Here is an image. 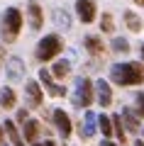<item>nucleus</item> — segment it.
Here are the masks:
<instances>
[{"mask_svg":"<svg viewBox=\"0 0 144 146\" xmlns=\"http://www.w3.org/2000/svg\"><path fill=\"white\" fill-rule=\"evenodd\" d=\"M110 80L115 85H122V88L139 85V83H144V68L139 61L115 63V66H110Z\"/></svg>","mask_w":144,"mask_h":146,"instance_id":"1","label":"nucleus"},{"mask_svg":"<svg viewBox=\"0 0 144 146\" xmlns=\"http://www.w3.org/2000/svg\"><path fill=\"white\" fill-rule=\"evenodd\" d=\"M22 10L20 7H7L3 15H0V39L5 44H12V42H17V36H20V32H22Z\"/></svg>","mask_w":144,"mask_h":146,"instance_id":"2","label":"nucleus"},{"mask_svg":"<svg viewBox=\"0 0 144 146\" xmlns=\"http://www.w3.org/2000/svg\"><path fill=\"white\" fill-rule=\"evenodd\" d=\"M64 51V39L59 34H46L39 39V44H37V61L46 63V61H54V58H59V54Z\"/></svg>","mask_w":144,"mask_h":146,"instance_id":"3","label":"nucleus"},{"mask_svg":"<svg viewBox=\"0 0 144 146\" xmlns=\"http://www.w3.org/2000/svg\"><path fill=\"white\" fill-rule=\"evenodd\" d=\"M93 100H95V83L90 78H78L76 85H73V95H71V102L73 107H90Z\"/></svg>","mask_w":144,"mask_h":146,"instance_id":"4","label":"nucleus"},{"mask_svg":"<svg viewBox=\"0 0 144 146\" xmlns=\"http://www.w3.org/2000/svg\"><path fill=\"white\" fill-rule=\"evenodd\" d=\"M73 7H76V17L83 25H93L95 17H98V5L95 0H73Z\"/></svg>","mask_w":144,"mask_h":146,"instance_id":"5","label":"nucleus"},{"mask_svg":"<svg viewBox=\"0 0 144 146\" xmlns=\"http://www.w3.org/2000/svg\"><path fill=\"white\" fill-rule=\"evenodd\" d=\"M44 85H42V80H27L25 83V98H27V105H29V110H37L42 107V102H44Z\"/></svg>","mask_w":144,"mask_h":146,"instance_id":"6","label":"nucleus"},{"mask_svg":"<svg viewBox=\"0 0 144 146\" xmlns=\"http://www.w3.org/2000/svg\"><path fill=\"white\" fill-rule=\"evenodd\" d=\"M39 80H42V85L46 88V93L52 95V98H64V95H66V88H64V85L54 83V73L52 71L39 68Z\"/></svg>","mask_w":144,"mask_h":146,"instance_id":"7","label":"nucleus"},{"mask_svg":"<svg viewBox=\"0 0 144 146\" xmlns=\"http://www.w3.org/2000/svg\"><path fill=\"white\" fill-rule=\"evenodd\" d=\"M52 119H54V127H56V131L61 134V139H68L71 136V119H68V115L64 112L61 107H56L54 110V115H52Z\"/></svg>","mask_w":144,"mask_h":146,"instance_id":"8","label":"nucleus"},{"mask_svg":"<svg viewBox=\"0 0 144 146\" xmlns=\"http://www.w3.org/2000/svg\"><path fill=\"white\" fill-rule=\"evenodd\" d=\"M5 73H7V80L10 83H17V80H22V76H25V61H22L20 56H10L5 63Z\"/></svg>","mask_w":144,"mask_h":146,"instance_id":"9","label":"nucleus"},{"mask_svg":"<svg viewBox=\"0 0 144 146\" xmlns=\"http://www.w3.org/2000/svg\"><path fill=\"white\" fill-rule=\"evenodd\" d=\"M27 20H29V27L34 32L42 29V25H44V12H42V5L37 0H29L27 3Z\"/></svg>","mask_w":144,"mask_h":146,"instance_id":"10","label":"nucleus"},{"mask_svg":"<svg viewBox=\"0 0 144 146\" xmlns=\"http://www.w3.org/2000/svg\"><path fill=\"white\" fill-rule=\"evenodd\" d=\"M95 100L100 102V107H110L113 105V88L105 78L95 80Z\"/></svg>","mask_w":144,"mask_h":146,"instance_id":"11","label":"nucleus"},{"mask_svg":"<svg viewBox=\"0 0 144 146\" xmlns=\"http://www.w3.org/2000/svg\"><path fill=\"white\" fill-rule=\"evenodd\" d=\"M95 129H98V117L93 115L90 110H86V115H83V127L78 129V134L88 141V139H93V136H95Z\"/></svg>","mask_w":144,"mask_h":146,"instance_id":"12","label":"nucleus"},{"mask_svg":"<svg viewBox=\"0 0 144 146\" xmlns=\"http://www.w3.org/2000/svg\"><path fill=\"white\" fill-rule=\"evenodd\" d=\"M83 46H86V51L90 54V56H103V51H105L100 36H95V34H88L86 39H83Z\"/></svg>","mask_w":144,"mask_h":146,"instance_id":"13","label":"nucleus"},{"mask_svg":"<svg viewBox=\"0 0 144 146\" xmlns=\"http://www.w3.org/2000/svg\"><path fill=\"white\" fill-rule=\"evenodd\" d=\"M15 102H17L15 90H12L10 85H3V88H0V107H3V110H12Z\"/></svg>","mask_w":144,"mask_h":146,"instance_id":"14","label":"nucleus"},{"mask_svg":"<svg viewBox=\"0 0 144 146\" xmlns=\"http://www.w3.org/2000/svg\"><path fill=\"white\" fill-rule=\"evenodd\" d=\"M122 20H125V25H127L129 32H134V34L142 32V20H139V15H137L134 10H125V12H122Z\"/></svg>","mask_w":144,"mask_h":146,"instance_id":"15","label":"nucleus"},{"mask_svg":"<svg viewBox=\"0 0 144 146\" xmlns=\"http://www.w3.org/2000/svg\"><path fill=\"white\" fill-rule=\"evenodd\" d=\"M98 129H100V134H103L105 139H110V136L115 134L113 117H108V115H100V117H98Z\"/></svg>","mask_w":144,"mask_h":146,"instance_id":"16","label":"nucleus"},{"mask_svg":"<svg viewBox=\"0 0 144 146\" xmlns=\"http://www.w3.org/2000/svg\"><path fill=\"white\" fill-rule=\"evenodd\" d=\"M37 134H39V122H37V119H27V122H25V141L34 144V141H37Z\"/></svg>","mask_w":144,"mask_h":146,"instance_id":"17","label":"nucleus"},{"mask_svg":"<svg viewBox=\"0 0 144 146\" xmlns=\"http://www.w3.org/2000/svg\"><path fill=\"white\" fill-rule=\"evenodd\" d=\"M68 71H71V63L68 61H54V66H52V73H54V78H66L68 76Z\"/></svg>","mask_w":144,"mask_h":146,"instance_id":"18","label":"nucleus"},{"mask_svg":"<svg viewBox=\"0 0 144 146\" xmlns=\"http://www.w3.org/2000/svg\"><path fill=\"white\" fill-rule=\"evenodd\" d=\"M122 119H125V124H127V129L129 131H139V119L134 117V112L129 107H125L122 110Z\"/></svg>","mask_w":144,"mask_h":146,"instance_id":"19","label":"nucleus"},{"mask_svg":"<svg viewBox=\"0 0 144 146\" xmlns=\"http://www.w3.org/2000/svg\"><path fill=\"white\" fill-rule=\"evenodd\" d=\"M100 29H103L105 34H113L115 32V22H113V15H110V12H103V15H100Z\"/></svg>","mask_w":144,"mask_h":146,"instance_id":"20","label":"nucleus"},{"mask_svg":"<svg viewBox=\"0 0 144 146\" xmlns=\"http://www.w3.org/2000/svg\"><path fill=\"white\" fill-rule=\"evenodd\" d=\"M54 22H56V27H61V29H71V20H68L66 10H56L54 12Z\"/></svg>","mask_w":144,"mask_h":146,"instance_id":"21","label":"nucleus"},{"mask_svg":"<svg viewBox=\"0 0 144 146\" xmlns=\"http://www.w3.org/2000/svg\"><path fill=\"white\" fill-rule=\"evenodd\" d=\"M113 124H115V136L120 139V144H125V141H127V136H125V129H122V119H120V115H113Z\"/></svg>","mask_w":144,"mask_h":146,"instance_id":"22","label":"nucleus"},{"mask_svg":"<svg viewBox=\"0 0 144 146\" xmlns=\"http://www.w3.org/2000/svg\"><path fill=\"white\" fill-rule=\"evenodd\" d=\"M113 51H129L127 39H122V36H115V39H113Z\"/></svg>","mask_w":144,"mask_h":146,"instance_id":"23","label":"nucleus"},{"mask_svg":"<svg viewBox=\"0 0 144 146\" xmlns=\"http://www.w3.org/2000/svg\"><path fill=\"white\" fill-rule=\"evenodd\" d=\"M134 112H137L139 117H144V93L137 95V107H134Z\"/></svg>","mask_w":144,"mask_h":146,"instance_id":"24","label":"nucleus"},{"mask_svg":"<svg viewBox=\"0 0 144 146\" xmlns=\"http://www.w3.org/2000/svg\"><path fill=\"white\" fill-rule=\"evenodd\" d=\"M27 119H29V117H27V110H20V112H17V122H22V124H25Z\"/></svg>","mask_w":144,"mask_h":146,"instance_id":"25","label":"nucleus"},{"mask_svg":"<svg viewBox=\"0 0 144 146\" xmlns=\"http://www.w3.org/2000/svg\"><path fill=\"white\" fill-rule=\"evenodd\" d=\"M32 146H56V141H52V139H46V141H34Z\"/></svg>","mask_w":144,"mask_h":146,"instance_id":"26","label":"nucleus"},{"mask_svg":"<svg viewBox=\"0 0 144 146\" xmlns=\"http://www.w3.org/2000/svg\"><path fill=\"white\" fill-rule=\"evenodd\" d=\"M3 61H5V49H3V44H0V66H3Z\"/></svg>","mask_w":144,"mask_h":146,"instance_id":"27","label":"nucleus"},{"mask_svg":"<svg viewBox=\"0 0 144 146\" xmlns=\"http://www.w3.org/2000/svg\"><path fill=\"white\" fill-rule=\"evenodd\" d=\"M100 146H117V144H113V141H110V139H105V141H103V144H100Z\"/></svg>","mask_w":144,"mask_h":146,"instance_id":"28","label":"nucleus"},{"mask_svg":"<svg viewBox=\"0 0 144 146\" xmlns=\"http://www.w3.org/2000/svg\"><path fill=\"white\" fill-rule=\"evenodd\" d=\"M3 131H5V124H0V144H3Z\"/></svg>","mask_w":144,"mask_h":146,"instance_id":"29","label":"nucleus"},{"mask_svg":"<svg viewBox=\"0 0 144 146\" xmlns=\"http://www.w3.org/2000/svg\"><path fill=\"white\" fill-rule=\"evenodd\" d=\"M134 5H139V7H144V0H132Z\"/></svg>","mask_w":144,"mask_h":146,"instance_id":"30","label":"nucleus"},{"mask_svg":"<svg viewBox=\"0 0 144 146\" xmlns=\"http://www.w3.org/2000/svg\"><path fill=\"white\" fill-rule=\"evenodd\" d=\"M134 146H144V141H142V139H137V141H134Z\"/></svg>","mask_w":144,"mask_h":146,"instance_id":"31","label":"nucleus"},{"mask_svg":"<svg viewBox=\"0 0 144 146\" xmlns=\"http://www.w3.org/2000/svg\"><path fill=\"white\" fill-rule=\"evenodd\" d=\"M142 58H144V44H142Z\"/></svg>","mask_w":144,"mask_h":146,"instance_id":"32","label":"nucleus"},{"mask_svg":"<svg viewBox=\"0 0 144 146\" xmlns=\"http://www.w3.org/2000/svg\"><path fill=\"white\" fill-rule=\"evenodd\" d=\"M142 134H144V127H142Z\"/></svg>","mask_w":144,"mask_h":146,"instance_id":"33","label":"nucleus"}]
</instances>
